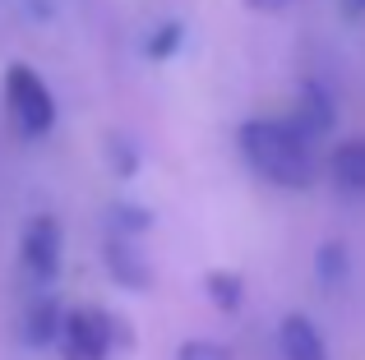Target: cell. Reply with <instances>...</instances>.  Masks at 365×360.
I'll use <instances>...</instances> for the list:
<instances>
[{
	"mask_svg": "<svg viewBox=\"0 0 365 360\" xmlns=\"http://www.w3.org/2000/svg\"><path fill=\"white\" fill-rule=\"evenodd\" d=\"M241 157L250 171L264 176L277 189H310L319 180V157H314V139L301 134L292 120L282 116H255L236 129Z\"/></svg>",
	"mask_w": 365,
	"mask_h": 360,
	"instance_id": "obj_1",
	"label": "cell"
},
{
	"mask_svg": "<svg viewBox=\"0 0 365 360\" xmlns=\"http://www.w3.org/2000/svg\"><path fill=\"white\" fill-rule=\"evenodd\" d=\"M125 346H130L125 319H116L102 305H79L65 314L56 351H61V360H120Z\"/></svg>",
	"mask_w": 365,
	"mask_h": 360,
	"instance_id": "obj_2",
	"label": "cell"
},
{
	"mask_svg": "<svg viewBox=\"0 0 365 360\" xmlns=\"http://www.w3.org/2000/svg\"><path fill=\"white\" fill-rule=\"evenodd\" d=\"M5 111L9 120H14V129L24 139H46L56 129V116H61V107H56L51 88H46V79L33 70V65L14 60L5 65Z\"/></svg>",
	"mask_w": 365,
	"mask_h": 360,
	"instance_id": "obj_3",
	"label": "cell"
},
{
	"mask_svg": "<svg viewBox=\"0 0 365 360\" xmlns=\"http://www.w3.org/2000/svg\"><path fill=\"white\" fill-rule=\"evenodd\" d=\"M61 259H65V231L51 213H37L24 222L19 235V263H24L28 282L33 287H51L61 277Z\"/></svg>",
	"mask_w": 365,
	"mask_h": 360,
	"instance_id": "obj_4",
	"label": "cell"
},
{
	"mask_svg": "<svg viewBox=\"0 0 365 360\" xmlns=\"http://www.w3.org/2000/svg\"><path fill=\"white\" fill-rule=\"evenodd\" d=\"M102 263H107V277L125 291L153 287V263L143 254V240H134V235H102Z\"/></svg>",
	"mask_w": 365,
	"mask_h": 360,
	"instance_id": "obj_5",
	"label": "cell"
},
{
	"mask_svg": "<svg viewBox=\"0 0 365 360\" xmlns=\"http://www.w3.org/2000/svg\"><path fill=\"white\" fill-rule=\"evenodd\" d=\"M65 314H70V309H61V300H56L51 291L33 296L28 309H24V342L28 346H56L61 342V328H65Z\"/></svg>",
	"mask_w": 365,
	"mask_h": 360,
	"instance_id": "obj_6",
	"label": "cell"
},
{
	"mask_svg": "<svg viewBox=\"0 0 365 360\" xmlns=\"http://www.w3.org/2000/svg\"><path fill=\"white\" fill-rule=\"evenodd\" d=\"M333 116H338V107H333V92L324 88L319 79H305L301 83V102H296V116H287L301 134H310V139H319L324 129L333 125Z\"/></svg>",
	"mask_w": 365,
	"mask_h": 360,
	"instance_id": "obj_7",
	"label": "cell"
},
{
	"mask_svg": "<svg viewBox=\"0 0 365 360\" xmlns=\"http://www.w3.org/2000/svg\"><path fill=\"white\" fill-rule=\"evenodd\" d=\"M277 351H282V360H329V346H324L319 328L305 314H287L277 324Z\"/></svg>",
	"mask_w": 365,
	"mask_h": 360,
	"instance_id": "obj_8",
	"label": "cell"
},
{
	"mask_svg": "<svg viewBox=\"0 0 365 360\" xmlns=\"http://www.w3.org/2000/svg\"><path fill=\"white\" fill-rule=\"evenodd\" d=\"M329 176L342 194L365 198V139H342L329 153Z\"/></svg>",
	"mask_w": 365,
	"mask_h": 360,
	"instance_id": "obj_9",
	"label": "cell"
},
{
	"mask_svg": "<svg viewBox=\"0 0 365 360\" xmlns=\"http://www.w3.org/2000/svg\"><path fill=\"white\" fill-rule=\"evenodd\" d=\"M204 291H208V300H213L222 314H236V309L245 305V277L232 272V268H213L204 277Z\"/></svg>",
	"mask_w": 365,
	"mask_h": 360,
	"instance_id": "obj_10",
	"label": "cell"
},
{
	"mask_svg": "<svg viewBox=\"0 0 365 360\" xmlns=\"http://www.w3.org/2000/svg\"><path fill=\"white\" fill-rule=\"evenodd\" d=\"M107 231L143 240V235L153 231V213H148V208H139V203H130V198H116V203L107 208Z\"/></svg>",
	"mask_w": 365,
	"mask_h": 360,
	"instance_id": "obj_11",
	"label": "cell"
},
{
	"mask_svg": "<svg viewBox=\"0 0 365 360\" xmlns=\"http://www.w3.org/2000/svg\"><path fill=\"white\" fill-rule=\"evenodd\" d=\"M347 245L342 240H324L319 250H314V277H319V287H342L347 282Z\"/></svg>",
	"mask_w": 365,
	"mask_h": 360,
	"instance_id": "obj_12",
	"label": "cell"
},
{
	"mask_svg": "<svg viewBox=\"0 0 365 360\" xmlns=\"http://www.w3.org/2000/svg\"><path fill=\"white\" fill-rule=\"evenodd\" d=\"M180 42H185V23H180V18H167V23H158L148 33L143 55H148V60H171V55L180 51Z\"/></svg>",
	"mask_w": 365,
	"mask_h": 360,
	"instance_id": "obj_13",
	"label": "cell"
},
{
	"mask_svg": "<svg viewBox=\"0 0 365 360\" xmlns=\"http://www.w3.org/2000/svg\"><path fill=\"white\" fill-rule=\"evenodd\" d=\"M107 166H111V176L130 180L139 171V144L130 134H107Z\"/></svg>",
	"mask_w": 365,
	"mask_h": 360,
	"instance_id": "obj_14",
	"label": "cell"
},
{
	"mask_svg": "<svg viewBox=\"0 0 365 360\" xmlns=\"http://www.w3.org/2000/svg\"><path fill=\"white\" fill-rule=\"evenodd\" d=\"M176 360H232V356H227V346L208 342V337H195V342H180Z\"/></svg>",
	"mask_w": 365,
	"mask_h": 360,
	"instance_id": "obj_15",
	"label": "cell"
},
{
	"mask_svg": "<svg viewBox=\"0 0 365 360\" xmlns=\"http://www.w3.org/2000/svg\"><path fill=\"white\" fill-rule=\"evenodd\" d=\"M245 5H250V9H259V14H282L292 0H245Z\"/></svg>",
	"mask_w": 365,
	"mask_h": 360,
	"instance_id": "obj_16",
	"label": "cell"
},
{
	"mask_svg": "<svg viewBox=\"0 0 365 360\" xmlns=\"http://www.w3.org/2000/svg\"><path fill=\"white\" fill-rule=\"evenodd\" d=\"M342 9H347V18H361L365 14V0H342Z\"/></svg>",
	"mask_w": 365,
	"mask_h": 360,
	"instance_id": "obj_17",
	"label": "cell"
}]
</instances>
